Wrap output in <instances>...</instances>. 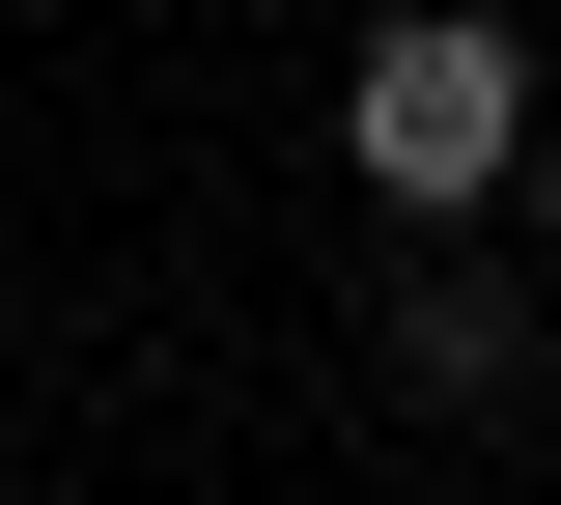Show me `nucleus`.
<instances>
[{
    "label": "nucleus",
    "mask_w": 561,
    "mask_h": 505,
    "mask_svg": "<svg viewBox=\"0 0 561 505\" xmlns=\"http://www.w3.org/2000/svg\"><path fill=\"white\" fill-rule=\"evenodd\" d=\"M337 141H365V197H505V141H534V57H505L478 0H393L337 57Z\"/></svg>",
    "instance_id": "nucleus-1"
},
{
    "label": "nucleus",
    "mask_w": 561,
    "mask_h": 505,
    "mask_svg": "<svg viewBox=\"0 0 561 505\" xmlns=\"http://www.w3.org/2000/svg\"><path fill=\"white\" fill-rule=\"evenodd\" d=\"M505 365H534V309H505V282H393V393H421V422H478Z\"/></svg>",
    "instance_id": "nucleus-2"
},
{
    "label": "nucleus",
    "mask_w": 561,
    "mask_h": 505,
    "mask_svg": "<svg viewBox=\"0 0 561 505\" xmlns=\"http://www.w3.org/2000/svg\"><path fill=\"white\" fill-rule=\"evenodd\" d=\"M534 253H561V141H534Z\"/></svg>",
    "instance_id": "nucleus-3"
}]
</instances>
